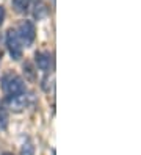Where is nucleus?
<instances>
[{
    "mask_svg": "<svg viewBox=\"0 0 141 155\" xmlns=\"http://www.w3.org/2000/svg\"><path fill=\"white\" fill-rule=\"evenodd\" d=\"M22 155H33V146H32V143L30 141H27L24 146H22Z\"/></svg>",
    "mask_w": 141,
    "mask_h": 155,
    "instance_id": "nucleus-10",
    "label": "nucleus"
},
{
    "mask_svg": "<svg viewBox=\"0 0 141 155\" xmlns=\"http://www.w3.org/2000/svg\"><path fill=\"white\" fill-rule=\"evenodd\" d=\"M33 16L38 21L44 19V17L49 16V6H47L45 3H42V2H36L35 6H33Z\"/></svg>",
    "mask_w": 141,
    "mask_h": 155,
    "instance_id": "nucleus-6",
    "label": "nucleus"
},
{
    "mask_svg": "<svg viewBox=\"0 0 141 155\" xmlns=\"http://www.w3.org/2000/svg\"><path fill=\"white\" fill-rule=\"evenodd\" d=\"M11 3H13L14 11L19 14H25L28 11V8H30V2L28 0H11Z\"/></svg>",
    "mask_w": 141,
    "mask_h": 155,
    "instance_id": "nucleus-7",
    "label": "nucleus"
},
{
    "mask_svg": "<svg viewBox=\"0 0 141 155\" xmlns=\"http://www.w3.org/2000/svg\"><path fill=\"white\" fill-rule=\"evenodd\" d=\"M24 72L27 75V80H30V81L36 80V71H35V68L30 64V63H24Z\"/></svg>",
    "mask_w": 141,
    "mask_h": 155,
    "instance_id": "nucleus-9",
    "label": "nucleus"
},
{
    "mask_svg": "<svg viewBox=\"0 0 141 155\" xmlns=\"http://www.w3.org/2000/svg\"><path fill=\"white\" fill-rule=\"evenodd\" d=\"M9 124V114H8V108L5 104L0 105V130H6Z\"/></svg>",
    "mask_w": 141,
    "mask_h": 155,
    "instance_id": "nucleus-8",
    "label": "nucleus"
},
{
    "mask_svg": "<svg viewBox=\"0 0 141 155\" xmlns=\"http://www.w3.org/2000/svg\"><path fill=\"white\" fill-rule=\"evenodd\" d=\"M30 99H32V96L27 91L14 94V96H5V107L8 108V111L21 113L30 105Z\"/></svg>",
    "mask_w": 141,
    "mask_h": 155,
    "instance_id": "nucleus-4",
    "label": "nucleus"
},
{
    "mask_svg": "<svg viewBox=\"0 0 141 155\" xmlns=\"http://www.w3.org/2000/svg\"><path fill=\"white\" fill-rule=\"evenodd\" d=\"M5 44H6V50L9 53L11 60L14 61H19L22 58V53H24V45L21 44L17 38V33L14 28H8L6 30V35H5Z\"/></svg>",
    "mask_w": 141,
    "mask_h": 155,
    "instance_id": "nucleus-3",
    "label": "nucleus"
},
{
    "mask_svg": "<svg viewBox=\"0 0 141 155\" xmlns=\"http://www.w3.org/2000/svg\"><path fill=\"white\" fill-rule=\"evenodd\" d=\"M2 155H14V153H11V152H3Z\"/></svg>",
    "mask_w": 141,
    "mask_h": 155,
    "instance_id": "nucleus-12",
    "label": "nucleus"
},
{
    "mask_svg": "<svg viewBox=\"0 0 141 155\" xmlns=\"http://www.w3.org/2000/svg\"><path fill=\"white\" fill-rule=\"evenodd\" d=\"M16 33H17V38L21 41V44L24 47H32L35 39H36V27L32 21H21L16 27Z\"/></svg>",
    "mask_w": 141,
    "mask_h": 155,
    "instance_id": "nucleus-2",
    "label": "nucleus"
},
{
    "mask_svg": "<svg viewBox=\"0 0 141 155\" xmlns=\"http://www.w3.org/2000/svg\"><path fill=\"white\" fill-rule=\"evenodd\" d=\"M0 81H2V91L5 96H14V94L27 91L24 78L13 71H8L6 74H3Z\"/></svg>",
    "mask_w": 141,
    "mask_h": 155,
    "instance_id": "nucleus-1",
    "label": "nucleus"
},
{
    "mask_svg": "<svg viewBox=\"0 0 141 155\" xmlns=\"http://www.w3.org/2000/svg\"><path fill=\"white\" fill-rule=\"evenodd\" d=\"M3 21H5V8L0 5V25L3 24Z\"/></svg>",
    "mask_w": 141,
    "mask_h": 155,
    "instance_id": "nucleus-11",
    "label": "nucleus"
},
{
    "mask_svg": "<svg viewBox=\"0 0 141 155\" xmlns=\"http://www.w3.org/2000/svg\"><path fill=\"white\" fill-rule=\"evenodd\" d=\"M0 63H2V50H0Z\"/></svg>",
    "mask_w": 141,
    "mask_h": 155,
    "instance_id": "nucleus-13",
    "label": "nucleus"
},
{
    "mask_svg": "<svg viewBox=\"0 0 141 155\" xmlns=\"http://www.w3.org/2000/svg\"><path fill=\"white\" fill-rule=\"evenodd\" d=\"M35 64L36 68L42 71L44 74H49L52 66H53V58H52V53L50 52H45V50H39L35 53Z\"/></svg>",
    "mask_w": 141,
    "mask_h": 155,
    "instance_id": "nucleus-5",
    "label": "nucleus"
}]
</instances>
